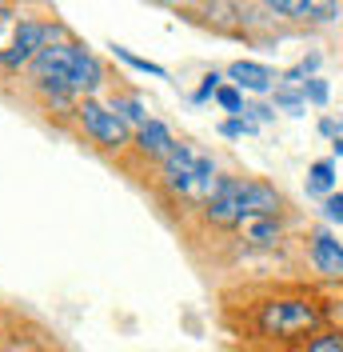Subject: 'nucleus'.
<instances>
[{
  "label": "nucleus",
  "instance_id": "obj_1",
  "mask_svg": "<svg viewBox=\"0 0 343 352\" xmlns=\"http://www.w3.org/2000/svg\"><path fill=\"white\" fill-rule=\"evenodd\" d=\"M32 80L52 92L56 100H68V96H84V92H96L104 85V68L100 60L88 52L84 44L72 41H52L40 56L32 60Z\"/></svg>",
  "mask_w": 343,
  "mask_h": 352
},
{
  "label": "nucleus",
  "instance_id": "obj_2",
  "mask_svg": "<svg viewBox=\"0 0 343 352\" xmlns=\"http://www.w3.org/2000/svg\"><path fill=\"white\" fill-rule=\"evenodd\" d=\"M208 220L215 224H248L259 217H276L283 200L272 184L263 180H244V176H220L215 192L208 197Z\"/></svg>",
  "mask_w": 343,
  "mask_h": 352
},
{
  "label": "nucleus",
  "instance_id": "obj_3",
  "mask_svg": "<svg viewBox=\"0 0 343 352\" xmlns=\"http://www.w3.org/2000/svg\"><path fill=\"white\" fill-rule=\"evenodd\" d=\"M327 320L323 305L311 296H279L259 308V332L276 336V340H300V336H316Z\"/></svg>",
  "mask_w": 343,
  "mask_h": 352
},
{
  "label": "nucleus",
  "instance_id": "obj_4",
  "mask_svg": "<svg viewBox=\"0 0 343 352\" xmlns=\"http://www.w3.org/2000/svg\"><path fill=\"white\" fill-rule=\"evenodd\" d=\"M164 184L172 192H180V197L208 204L220 176H215V164L208 153H200L192 144H172V153L164 156Z\"/></svg>",
  "mask_w": 343,
  "mask_h": 352
},
{
  "label": "nucleus",
  "instance_id": "obj_5",
  "mask_svg": "<svg viewBox=\"0 0 343 352\" xmlns=\"http://www.w3.org/2000/svg\"><path fill=\"white\" fill-rule=\"evenodd\" d=\"M52 41H60V28H56V24L21 21V28H16L12 44L0 52V65H4V68H24V65H32V60H36V56H40V52H44Z\"/></svg>",
  "mask_w": 343,
  "mask_h": 352
},
{
  "label": "nucleus",
  "instance_id": "obj_6",
  "mask_svg": "<svg viewBox=\"0 0 343 352\" xmlns=\"http://www.w3.org/2000/svg\"><path fill=\"white\" fill-rule=\"evenodd\" d=\"M80 120H84L88 136H92L96 144H104V148H120V144L128 140V120L116 109H104V104H96V100H84V104H80Z\"/></svg>",
  "mask_w": 343,
  "mask_h": 352
},
{
  "label": "nucleus",
  "instance_id": "obj_7",
  "mask_svg": "<svg viewBox=\"0 0 343 352\" xmlns=\"http://www.w3.org/2000/svg\"><path fill=\"white\" fill-rule=\"evenodd\" d=\"M268 8L279 12V16L311 21V24H327V21H335V12H340L335 0H268Z\"/></svg>",
  "mask_w": 343,
  "mask_h": 352
},
{
  "label": "nucleus",
  "instance_id": "obj_8",
  "mask_svg": "<svg viewBox=\"0 0 343 352\" xmlns=\"http://www.w3.org/2000/svg\"><path fill=\"white\" fill-rule=\"evenodd\" d=\"M311 264L323 276H343V244L331 232H316L311 236Z\"/></svg>",
  "mask_w": 343,
  "mask_h": 352
},
{
  "label": "nucleus",
  "instance_id": "obj_9",
  "mask_svg": "<svg viewBox=\"0 0 343 352\" xmlns=\"http://www.w3.org/2000/svg\"><path fill=\"white\" fill-rule=\"evenodd\" d=\"M228 76L236 80V88H248V92H268L276 85V72L268 65H256V60H236L228 68Z\"/></svg>",
  "mask_w": 343,
  "mask_h": 352
},
{
  "label": "nucleus",
  "instance_id": "obj_10",
  "mask_svg": "<svg viewBox=\"0 0 343 352\" xmlns=\"http://www.w3.org/2000/svg\"><path fill=\"white\" fill-rule=\"evenodd\" d=\"M136 140H140V148H144L148 156H160V160H164V156L172 153V144H176V140H172V132L164 129L160 120H148V124H140Z\"/></svg>",
  "mask_w": 343,
  "mask_h": 352
},
{
  "label": "nucleus",
  "instance_id": "obj_11",
  "mask_svg": "<svg viewBox=\"0 0 343 352\" xmlns=\"http://www.w3.org/2000/svg\"><path fill=\"white\" fill-rule=\"evenodd\" d=\"M244 228H248V241H252V244H259V248H268V244H276V241H279V224H276L272 217L248 220Z\"/></svg>",
  "mask_w": 343,
  "mask_h": 352
},
{
  "label": "nucleus",
  "instance_id": "obj_12",
  "mask_svg": "<svg viewBox=\"0 0 343 352\" xmlns=\"http://www.w3.org/2000/svg\"><path fill=\"white\" fill-rule=\"evenodd\" d=\"M335 184V164L331 160H316L311 173H307V192H331Z\"/></svg>",
  "mask_w": 343,
  "mask_h": 352
},
{
  "label": "nucleus",
  "instance_id": "obj_13",
  "mask_svg": "<svg viewBox=\"0 0 343 352\" xmlns=\"http://www.w3.org/2000/svg\"><path fill=\"white\" fill-rule=\"evenodd\" d=\"M112 52H116V56H120L124 65L140 68V72H148V76H160V80L168 76V68H164V65H156V60H144V56H136V52H128L124 44H112Z\"/></svg>",
  "mask_w": 343,
  "mask_h": 352
},
{
  "label": "nucleus",
  "instance_id": "obj_14",
  "mask_svg": "<svg viewBox=\"0 0 343 352\" xmlns=\"http://www.w3.org/2000/svg\"><path fill=\"white\" fill-rule=\"evenodd\" d=\"M303 352H343V329H331V332H316L307 340Z\"/></svg>",
  "mask_w": 343,
  "mask_h": 352
},
{
  "label": "nucleus",
  "instance_id": "obj_15",
  "mask_svg": "<svg viewBox=\"0 0 343 352\" xmlns=\"http://www.w3.org/2000/svg\"><path fill=\"white\" fill-rule=\"evenodd\" d=\"M215 100H220V109L224 112H236V116H244V92L232 85H220L215 88Z\"/></svg>",
  "mask_w": 343,
  "mask_h": 352
},
{
  "label": "nucleus",
  "instance_id": "obj_16",
  "mask_svg": "<svg viewBox=\"0 0 343 352\" xmlns=\"http://www.w3.org/2000/svg\"><path fill=\"white\" fill-rule=\"evenodd\" d=\"M303 100H311V104H327V80L307 76V80H303Z\"/></svg>",
  "mask_w": 343,
  "mask_h": 352
},
{
  "label": "nucleus",
  "instance_id": "obj_17",
  "mask_svg": "<svg viewBox=\"0 0 343 352\" xmlns=\"http://www.w3.org/2000/svg\"><path fill=\"white\" fill-rule=\"evenodd\" d=\"M116 112H124V120L148 124V109H144V100H140V96H132V100H124V104H116Z\"/></svg>",
  "mask_w": 343,
  "mask_h": 352
},
{
  "label": "nucleus",
  "instance_id": "obj_18",
  "mask_svg": "<svg viewBox=\"0 0 343 352\" xmlns=\"http://www.w3.org/2000/svg\"><path fill=\"white\" fill-rule=\"evenodd\" d=\"M220 132H224V136H248V132H256V124H252L248 116H236V120H224Z\"/></svg>",
  "mask_w": 343,
  "mask_h": 352
},
{
  "label": "nucleus",
  "instance_id": "obj_19",
  "mask_svg": "<svg viewBox=\"0 0 343 352\" xmlns=\"http://www.w3.org/2000/svg\"><path fill=\"white\" fill-rule=\"evenodd\" d=\"M323 217L331 220V224H343V192H331V197L323 200Z\"/></svg>",
  "mask_w": 343,
  "mask_h": 352
},
{
  "label": "nucleus",
  "instance_id": "obj_20",
  "mask_svg": "<svg viewBox=\"0 0 343 352\" xmlns=\"http://www.w3.org/2000/svg\"><path fill=\"white\" fill-rule=\"evenodd\" d=\"M215 88H220V76H215V72H208V76H204V85H200V92H196V100H204V96H212Z\"/></svg>",
  "mask_w": 343,
  "mask_h": 352
},
{
  "label": "nucleus",
  "instance_id": "obj_21",
  "mask_svg": "<svg viewBox=\"0 0 343 352\" xmlns=\"http://www.w3.org/2000/svg\"><path fill=\"white\" fill-rule=\"evenodd\" d=\"M340 129H343V120H340V124H335V120H323V124H320V132H323V136H335Z\"/></svg>",
  "mask_w": 343,
  "mask_h": 352
},
{
  "label": "nucleus",
  "instance_id": "obj_22",
  "mask_svg": "<svg viewBox=\"0 0 343 352\" xmlns=\"http://www.w3.org/2000/svg\"><path fill=\"white\" fill-rule=\"evenodd\" d=\"M160 4H168V8H192L196 0H160Z\"/></svg>",
  "mask_w": 343,
  "mask_h": 352
},
{
  "label": "nucleus",
  "instance_id": "obj_23",
  "mask_svg": "<svg viewBox=\"0 0 343 352\" xmlns=\"http://www.w3.org/2000/svg\"><path fill=\"white\" fill-rule=\"evenodd\" d=\"M335 153H340V156H343V140H335Z\"/></svg>",
  "mask_w": 343,
  "mask_h": 352
},
{
  "label": "nucleus",
  "instance_id": "obj_24",
  "mask_svg": "<svg viewBox=\"0 0 343 352\" xmlns=\"http://www.w3.org/2000/svg\"><path fill=\"white\" fill-rule=\"evenodd\" d=\"M0 16H8V8H4V0H0Z\"/></svg>",
  "mask_w": 343,
  "mask_h": 352
},
{
  "label": "nucleus",
  "instance_id": "obj_25",
  "mask_svg": "<svg viewBox=\"0 0 343 352\" xmlns=\"http://www.w3.org/2000/svg\"><path fill=\"white\" fill-rule=\"evenodd\" d=\"M4 21H8V16H0V24H4Z\"/></svg>",
  "mask_w": 343,
  "mask_h": 352
}]
</instances>
